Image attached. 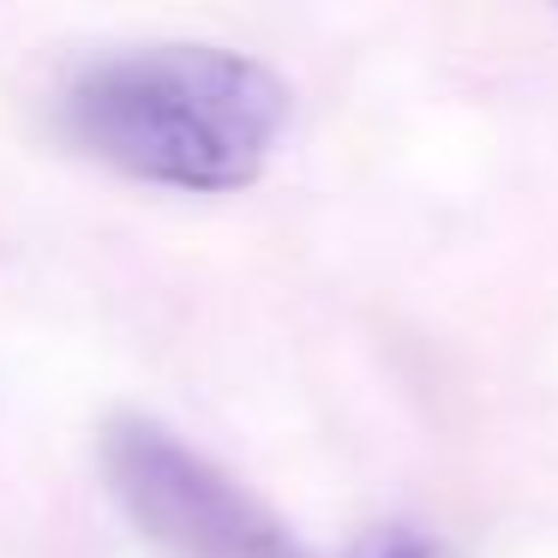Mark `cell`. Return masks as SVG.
Wrapping results in <instances>:
<instances>
[{"mask_svg":"<svg viewBox=\"0 0 558 558\" xmlns=\"http://www.w3.org/2000/svg\"><path fill=\"white\" fill-rule=\"evenodd\" d=\"M61 133L90 162L169 193H241L270 169L294 90L222 43H145L66 78Z\"/></svg>","mask_w":558,"mask_h":558,"instance_id":"1","label":"cell"},{"mask_svg":"<svg viewBox=\"0 0 558 558\" xmlns=\"http://www.w3.org/2000/svg\"><path fill=\"white\" fill-rule=\"evenodd\" d=\"M102 474L121 510L145 529V541L174 558H306L241 481H229L162 421L145 414L109 421Z\"/></svg>","mask_w":558,"mask_h":558,"instance_id":"2","label":"cell"},{"mask_svg":"<svg viewBox=\"0 0 558 558\" xmlns=\"http://www.w3.org/2000/svg\"><path fill=\"white\" fill-rule=\"evenodd\" d=\"M349 558H450V553H445V541H438V534H426V529H409V522H397V529L366 534V541L354 546Z\"/></svg>","mask_w":558,"mask_h":558,"instance_id":"3","label":"cell"}]
</instances>
